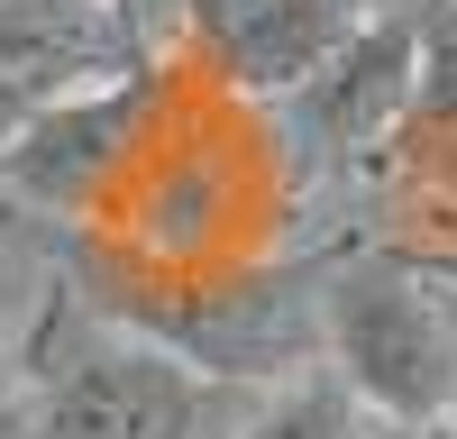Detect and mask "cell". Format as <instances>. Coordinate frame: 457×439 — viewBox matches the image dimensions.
Instances as JSON below:
<instances>
[{"instance_id": "cell-10", "label": "cell", "mask_w": 457, "mask_h": 439, "mask_svg": "<svg viewBox=\"0 0 457 439\" xmlns=\"http://www.w3.org/2000/svg\"><path fill=\"white\" fill-rule=\"evenodd\" d=\"M385 439H411V430H385Z\"/></svg>"}, {"instance_id": "cell-1", "label": "cell", "mask_w": 457, "mask_h": 439, "mask_svg": "<svg viewBox=\"0 0 457 439\" xmlns=\"http://www.w3.org/2000/svg\"><path fill=\"white\" fill-rule=\"evenodd\" d=\"M28 357V393L10 439H238L265 385H228L183 348H165L156 329H137L129 311L55 293Z\"/></svg>"}, {"instance_id": "cell-8", "label": "cell", "mask_w": 457, "mask_h": 439, "mask_svg": "<svg viewBox=\"0 0 457 439\" xmlns=\"http://www.w3.org/2000/svg\"><path fill=\"white\" fill-rule=\"evenodd\" d=\"M146 10H174V19H183V10H193V0H137V19H146Z\"/></svg>"}, {"instance_id": "cell-11", "label": "cell", "mask_w": 457, "mask_h": 439, "mask_svg": "<svg viewBox=\"0 0 457 439\" xmlns=\"http://www.w3.org/2000/svg\"><path fill=\"white\" fill-rule=\"evenodd\" d=\"M129 10H137V0H129Z\"/></svg>"}, {"instance_id": "cell-7", "label": "cell", "mask_w": 457, "mask_h": 439, "mask_svg": "<svg viewBox=\"0 0 457 439\" xmlns=\"http://www.w3.org/2000/svg\"><path fill=\"white\" fill-rule=\"evenodd\" d=\"M19 393H28V357L10 339V320H0V439H10V421H19Z\"/></svg>"}, {"instance_id": "cell-4", "label": "cell", "mask_w": 457, "mask_h": 439, "mask_svg": "<svg viewBox=\"0 0 457 439\" xmlns=\"http://www.w3.org/2000/svg\"><path fill=\"white\" fill-rule=\"evenodd\" d=\"M366 19H375L366 0H193L183 10L220 83L238 101H275V110L312 92L366 37Z\"/></svg>"}, {"instance_id": "cell-9", "label": "cell", "mask_w": 457, "mask_h": 439, "mask_svg": "<svg viewBox=\"0 0 457 439\" xmlns=\"http://www.w3.org/2000/svg\"><path fill=\"white\" fill-rule=\"evenodd\" d=\"M430 439H457V430H430Z\"/></svg>"}, {"instance_id": "cell-3", "label": "cell", "mask_w": 457, "mask_h": 439, "mask_svg": "<svg viewBox=\"0 0 457 439\" xmlns=\"http://www.w3.org/2000/svg\"><path fill=\"white\" fill-rule=\"evenodd\" d=\"M129 73H146V19L129 0H0V146Z\"/></svg>"}, {"instance_id": "cell-5", "label": "cell", "mask_w": 457, "mask_h": 439, "mask_svg": "<svg viewBox=\"0 0 457 439\" xmlns=\"http://www.w3.org/2000/svg\"><path fill=\"white\" fill-rule=\"evenodd\" d=\"M421 92H430V37H421V19L411 10H375L357 46L338 55L302 101H284V110H293V128L312 137L320 165H366L375 146L411 120Z\"/></svg>"}, {"instance_id": "cell-6", "label": "cell", "mask_w": 457, "mask_h": 439, "mask_svg": "<svg viewBox=\"0 0 457 439\" xmlns=\"http://www.w3.org/2000/svg\"><path fill=\"white\" fill-rule=\"evenodd\" d=\"M238 439H385V421H375L329 366H302V376L256 393V412L238 421Z\"/></svg>"}, {"instance_id": "cell-2", "label": "cell", "mask_w": 457, "mask_h": 439, "mask_svg": "<svg viewBox=\"0 0 457 439\" xmlns=\"http://www.w3.org/2000/svg\"><path fill=\"white\" fill-rule=\"evenodd\" d=\"M320 366L385 430H457V256L348 247L320 266Z\"/></svg>"}]
</instances>
